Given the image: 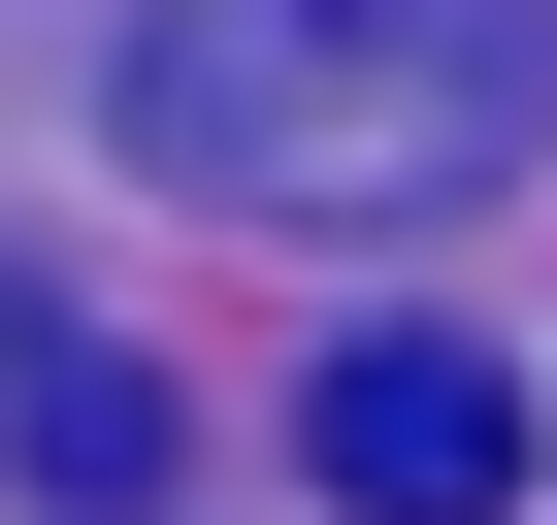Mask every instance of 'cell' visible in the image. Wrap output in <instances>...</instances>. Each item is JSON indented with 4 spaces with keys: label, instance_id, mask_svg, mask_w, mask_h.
Masks as SVG:
<instances>
[{
    "label": "cell",
    "instance_id": "cell-3",
    "mask_svg": "<svg viewBox=\"0 0 557 525\" xmlns=\"http://www.w3.org/2000/svg\"><path fill=\"white\" fill-rule=\"evenodd\" d=\"M34 492L132 525V492H164V394H132V362H34Z\"/></svg>",
    "mask_w": 557,
    "mask_h": 525
},
{
    "label": "cell",
    "instance_id": "cell-1",
    "mask_svg": "<svg viewBox=\"0 0 557 525\" xmlns=\"http://www.w3.org/2000/svg\"><path fill=\"white\" fill-rule=\"evenodd\" d=\"M164 197H492L557 164V0H132Z\"/></svg>",
    "mask_w": 557,
    "mask_h": 525
},
{
    "label": "cell",
    "instance_id": "cell-2",
    "mask_svg": "<svg viewBox=\"0 0 557 525\" xmlns=\"http://www.w3.org/2000/svg\"><path fill=\"white\" fill-rule=\"evenodd\" d=\"M296 460H329V525H524V362H459V329H329Z\"/></svg>",
    "mask_w": 557,
    "mask_h": 525
}]
</instances>
